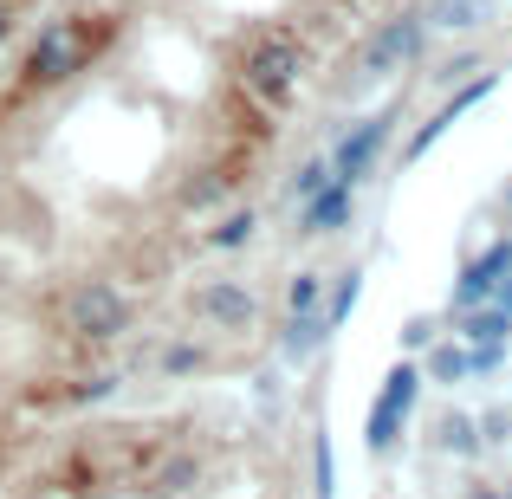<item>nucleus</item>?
<instances>
[{"mask_svg": "<svg viewBox=\"0 0 512 499\" xmlns=\"http://www.w3.org/2000/svg\"><path fill=\"white\" fill-rule=\"evenodd\" d=\"M292 72H299V46H292L286 33H266L260 46L247 52V91L260 104H279L292 91Z\"/></svg>", "mask_w": 512, "mask_h": 499, "instance_id": "f257e3e1", "label": "nucleus"}, {"mask_svg": "<svg viewBox=\"0 0 512 499\" xmlns=\"http://www.w3.org/2000/svg\"><path fill=\"white\" fill-rule=\"evenodd\" d=\"M78 59H85V33H78L72 20H59V26H46V33L33 39V59H26V72L46 78V85H59V78L78 72Z\"/></svg>", "mask_w": 512, "mask_h": 499, "instance_id": "f03ea898", "label": "nucleus"}, {"mask_svg": "<svg viewBox=\"0 0 512 499\" xmlns=\"http://www.w3.org/2000/svg\"><path fill=\"white\" fill-rule=\"evenodd\" d=\"M124 299H117V292L111 286H85V292H78V299H72V331L78 337H117V331H124Z\"/></svg>", "mask_w": 512, "mask_h": 499, "instance_id": "7ed1b4c3", "label": "nucleus"}, {"mask_svg": "<svg viewBox=\"0 0 512 499\" xmlns=\"http://www.w3.org/2000/svg\"><path fill=\"white\" fill-rule=\"evenodd\" d=\"M383 130H389V117H370V124H363L357 137H350L344 150H338V182H344V188L357 182L363 169H370V156H376V150H383Z\"/></svg>", "mask_w": 512, "mask_h": 499, "instance_id": "20e7f679", "label": "nucleus"}, {"mask_svg": "<svg viewBox=\"0 0 512 499\" xmlns=\"http://www.w3.org/2000/svg\"><path fill=\"white\" fill-rule=\"evenodd\" d=\"M500 273H512V247H493V253H487V260H480V266H474V273H467V286H461V305H474V299H487V286H493V279H500Z\"/></svg>", "mask_w": 512, "mask_h": 499, "instance_id": "39448f33", "label": "nucleus"}, {"mask_svg": "<svg viewBox=\"0 0 512 499\" xmlns=\"http://www.w3.org/2000/svg\"><path fill=\"white\" fill-rule=\"evenodd\" d=\"M409 46H415V26H409V20H396V26H389V33L370 46V52H363V72H383V65L396 59V52H409Z\"/></svg>", "mask_w": 512, "mask_h": 499, "instance_id": "423d86ee", "label": "nucleus"}, {"mask_svg": "<svg viewBox=\"0 0 512 499\" xmlns=\"http://www.w3.org/2000/svg\"><path fill=\"white\" fill-rule=\"evenodd\" d=\"M201 312H208V318H227V325H240V318L253 312V299H247V292H234V286H208V292H201Z\"/></svg>", "mask_w": 512, "mask_h": 499, "instance_id": "0eeeda50", "label": "nucleus"}, {"mask_svg": "<svg viewBox=\"0 0 512 499\" xmlns=\"http://www.w3.org/2000/svg\"><path fill=\"white\" fill-rule=\"evenodd\" d=\"M344 201H350V188L338 182V188H331V195H325V201H318V208H312V227H331V221H338V214H344Z\"/></svg>", "mask_w": 512, "mask_h": 499, "instance_id": "6e6552de", "label": "nucleus"}, {"mask_svg": "<svg viewBox=\"0 0 512 499\" xmlns=\"http://www.w3.org/2000/svg\"><path fill=\"white\" fill-rule=\"evenodd\" d=\"M247 234H253V214H227V221H221V234H214V247H240Z\"/></svg>", "mask_w": 512, "mask_h": 499, "instance_id": "1a4fd4ad", "label": "nucleus"}, {"mask_svg": "<svg viewBox=\"0 0 512 499\" xmlns=\"http://www.w3.org/2000/svg\"><path fill=\"white\" fill-rule=\"evenodd\" d=\"M318 305V273H299V286H292V312H312Z\"/></svg>", "mask_w": 512, "mask_h": 499, "instance_id": "9d476101", "label": "nucleus"}, {"mask_svg": "<svg viewBox=\"0 0 512 499\" xmlns=\"http://www.w3.org/2000/svg\"><path fill=\"white\" fill-rule=\"evenodd\" d=\"M0 39H7V13H0Z\"/></svg>", "mask_w": 512, "mask_h": 499, "instance_id": "9b49d317", "label": "nucleus"}]
</instances>
